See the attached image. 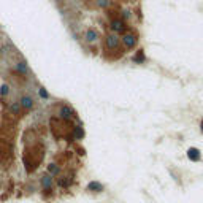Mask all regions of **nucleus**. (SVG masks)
<instances>
[{"instance_id": "20", "label": "nucleus", "mask_w": 203, "mask_h": 203, "mask_svg": "<svg viewBox=\"0 0 203 203\" xmlns=\"http://www.w3.org/2000/svg\"><path fill=\"white\" fill-rule=\"evenodd\" d=\"M200 132H202V135H203V119L200 121Z\"/></svg>"}, {"instance_id": "7", "label": "nucleus", "mask_w": 203, "mask_h": 203, "mask_svg": "<svg viewBox=\"0 0 203 203\" xmlns=\"http://www.w3.org/2000/svg\"><path fill=\"white\" fill-rule=\"evenodd\" d=\"M40 183H41L43 191H46V192H51V191H53V178H51L49 173L43 175V176H41V179H40Z\"/></svg>"}, {"instance_id": "13", "label": "nucleus", "mask_w": 203, "mask_h": 203, "mask_svg": "<svg viewBox=\"0 0 203 203\" xmlns=\"http://www.w3.org/2000/svg\"><path fill=\"white\" fill-rule=\"evenodd\" d=\"M48 173L51 175V176H57V175L61 173V167H59L57 164L51 162V164L48 165Z\"/></svg>"}, {"instance_id": "1", "label": "nucleus", "mask_w": 203, "mask_h": 203, "mask_svg": "<svg viewBox=\"0 0 203 203\" xmlns=\"http://www.w3.org/2000/svg\"><path fill=\"white\" fill-rule=\"evenodd\" d=\"M121 46V38L118 37V34H107L105 35V48L108 51H118Z\"/></svg>"}, {"instance_id": "16", "label": "nucleus", "mask_w": 203, "mask_h": 203, "mask_svg": "<svg viewBox=\"0 0 203 203\" xmlns=\"http://www.w3.org/2000/svg\"><path fill=\"white\" fill-rule=\"evenodd\" d=\"M57 186H59V187H70V178L62 176V178L57 181Z\"/></svg>"}, {"instance_id": "14", "label": "nucleus", "mask_w": 203, "mask_h": 203, "mask_svg": "<svg viewBox=\"0 0 203 203\" xmlns=\"http://www.w3.org/2000/svg\"><path fill=\"white\" fill-rule=\"evenodd\" d=\"M10 111H11V114H15V116H19L21 111H22L19 102H13V103L10 105Z\"/></svg>"}, {"instance_id": "12", "label": "nucleus", "mask_w": 203, "mask_h": 203, "mask_svg": "<svg viewBox=\"0 0 203 203\" xmlns=\"http://www.w3.org/2000/svg\"><path fill=\"white\" fill-rule=\"evenodd\" d=\"M132 62L133 64H145L146 62V56H145V51L143 49H138L132 57Z\"/></svg>"}, {"instance_id": "2", "label": "nucleus", "mask_w": 203, "mask_h": 203, "mask_svg": "<svg viewBox=\"0 0 203 203\" xmlns=\"http://www.w3.org/2000/svg\"><path fill=\"white\" fill-rule=\"evenodd\" d=\"M110 29L113 30V34H121L124 35L127 30V26H126V21H122L121 18H114V19L110 21Z\"/></svg>"}, {"instance_id": "19", "label": "nucleus", "mask_w": 203, "mask_h": 203, "mask_svg": "<svg viewBox=\"0 0 203 203\" xmlns=\"http://www.w3.org/2000/svg\"><path fill=\"white\" fill-rule=\"evenodd\" d=\"M130 11H129V10H124L122 13H121V19L122 21H127V19H130Z\"/></svg>"}, {"instance_id": "15", "label": "nucleus", "mask_w": 203, "mask_h": 203, "mask_svg": "<svg viewBox=\"0 0 203 203\" xmlns=\"http://www.w3.org/2000/svg\"><path fill=\"white\" fill-rule=\"evenodd\" d=\"M95 3L102 10H108V8L111 7V0H95Z\"/></svg>"}, {"instance_id": "17", "label": "nucleus", "mask_w": 203, "mask_h": 203, "mask_svg": "<svg viewBox=\"0 0 203 203\" xmlns=\"http://www.w3.org/2000/svg\"><path fill=\"white\" fill-rule=\"evenodd\" d=\"M38 95L41 97V99H45V100H48V99H49V92L46 91L43 86H40V87H38Z\"/></svg>"}, {"instance_id": "9", "label": "nucleus", "mask_w": 203, "mask_h": 203, "mask_svg": "<svg viewBox=\"0 0 203 203\" xmlns=\"http://www.w3.org/2000/svg\"><path fill=\"white\" fill-rule=\"evenodd\" d=\"M84 40L87 41V43H95V41L99 40V32H97L95 29H87L84 32Z\"/></svg>"}, {"instance_id": "3", "label": "nucleus", "mask_w": 203, "mask_h": 203, "mask_svg": "<svg viewBox=\"0 0 203 203\" xmlns=\"http://www.w3.org/2000/svg\"><path fill=\"white\" fill-rule=\"evenodd\" d=\"M59 118L62 119V121L65 122H70L73 118H75V110H73L70 105H62L61 108H59Z\"/></svg>"}, {"instance_id": "18", "label": "nucleus", "mask_w": 203, "mask_h": 203, "mask_svg": "<svg viewBox=\"0 0 203 203\" xmlns=\"http://www.w3.org/2000/svg\"><path fill=\"white\" fill-rule=\"evenodd\" d=\"M8 94H10V86H8V84H2V87H0V95L5 97Z\"/></svg>"}, {"instance_id": "11", "label": "nucleus", "mask_w": 203, "mask_h": 203, "mask_svg": "<svg viewBox=\"0 0 203 203\" xmlns=\"http://www.w3.org/2000/svg\"><path fill=\"white\" fill-rule=\"evenodd\" d=\"M72 137L75 138V140H78V141L84 138V129H83L81 124H78V126L73 127V130H72Z\"/></svg>"}, {"instance_id": "6", "label": "nucleus", "mask_w": 203, "mask_h": 203, "mask_svg": "<svg viewBox=\"0 0 203 203\" xmlns=\"http://www.w3.org/2000/svg\"><path fill=\"white\" fill-rule=\"evenodd\" d=\"M186 154H187V159L191 160V162H200L202 160V152L198 148H189Z\"/></svg>"}, {"instance_id": "10", "label": "nucleus", "mask_w": 203, "mask_h": 203, "mask_svg": "<svg viewBox=\"0 0 203 203\" xmlns=\"http://www.w3.org/2000/svg\"><path fill=\"white\" fill-rule=\"evenodd\" d=\"M15 70L19 73V75H27V73H29L27 62H26V61H18V62L15 64Z\"/></svg>"}, {"instance_id": "8", "label": "nucleus", "mask_w": 203, "mask_h": 203, "mask_svg": "<svg viewBox=\"0 0 203 203\" xmlns=\"http://www.w3.org/2000/svg\"><path fill=\"white\" fill-rule=\"evenodd\" d=\"M86 189H87L89 192H97V194H100V192L105 191V186H103V184H102L100 181H91V183H87Z\"/></svg>"}, {"instance_id": "5", "label": "nucleus", "mask_w": 203, "mask_h": 203, "mask_svg": "<svg viewBox=\"0 0 203 203\" xmlns=\"http://www.w3.org/2000/svg\"><path fill=\"white\" fill-rule=\"evenodd\" d=\"M19 105H21L22 110L30 111V110L35 107V102H34V99H32V97H29V95H22L21 99H19Z\"/></svg>"}, {"instance_id": "4", "label": "nucleus", "mask_w": 203, "mask_h": 203, "mask_svg": "<svg viewBox=\"0 0 203 203\" xmlns=\"http://www.w3.org/2000/svg\"><path fill=\"white\" fill-rule=\"evenodd\" d=\"M121 40H122V43L127 49H133L138 43V37L133 35V34H124Z\"/></svg>"}]
</instances>
